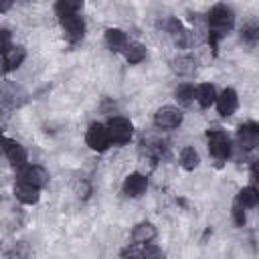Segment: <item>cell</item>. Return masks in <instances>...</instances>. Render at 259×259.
I'll list each match as a JSON object with an SVG mask.
<instances>
[{
  "instance_id": "1",
  "label": "cell",
  "mask_w": 259,
  "mask_h": 259,
  "mask_svg": "<svg viewBox=\"0 0 259 259\" xmlns=\"http://www.w3.org/2000/svg\"><path fill=\"white\" fill-rule=\"evenodd\" d=\"M233 24H235V14L229 6L217 4L210 8V12H208V42L212 49H217L219 40L223 36H227V32L233 28Z\"/></svg>"
},
{
  "instance_id": "2",
  "label": "cell",
  "mask_w": 259,
  "mask_h": 259,
  "mask_svg": "<svg viewBox=\"0 0 259 259\" xmlns=\"http://www.w3.org/2000/svg\"><path fill=\"white\" fill-rule=\"evenodd\" d=\"M206 138H208V152H210V156L217 158V160H227L229 154H231V142H229L227 134L221 127H212V130H208Z\"/></svg>"
},
{
  "instance_id": "3",
  "label": "cell",
  "mask_w": 259,
  "mask_h": 259,
  "mask_svg": "<svg viewBox=\"0 0 259 259\" xmlns=\"http://www.w3.org/2000/svg\"><path fill=\"white\" fill-rule=\"evenodd\" d=\"M85 142L91 150L95 152H105L111 144V138H109V130L107 125L103 123H91L87 127V134H85Z\"/></svg>"
},
{
  "instance_id": "4",
  "label": "cell",
  "mask_w": 259,
  "mask_h": 259,
  "mask_svg": "<svg viewBox=\"0 0 259 259\" xmlns=\"http://www.w3.org/2000/svg\"><path fill=\"white\" fill-rule=\"evenodd\" d=\"M107 130H109L111 144H117V146L127 144L134 136V127L125 117H111L107 121Z\"/></svg>"
},
{
  "instance_id": "5",
  "label": "cell",
  "mask_w": 259,
  "mask_h": 259,
  "mask_svg": "<svg viewBox=\"0 0 259 259\" xmlns=\"http://www.w3.org/2000/svg\"><path fill=\"white\" fill-rule=\"evenodd\" d=\"M2 144H4L2 150H4V154H6V160H8V164H10L12 168L22 170L24 166H28V164H26V162H28V152H26L24 146H20L18 142H14V140H10V138H4Z\"/></svg>"
},
{
  "instance_id": "6",
  "label": "cell",
  "mask_w": 259,
  "mask_h": 259,
  "mask_svg": "<svg viewBox=\"0 0 259 259\" xmlns=\"http://www.w3.org/2000/svg\"><path fill=\"white\" fill-rule=\"evenodd\" d=\"M154 123L160 130H174L182 123V111L174 105H164L154 113Z\"/></svg>"
},
{
  "instance_id": "7",
  "label": "cell",
  "mask_w": 259,
  "mask_h": 259,
  "mask_svg": "<svg viewBox=\"0 0 259 259\" xmlns=\"http://www.w3.org/2000/svg\"><path fill=\"white\" fill-rule=\"evenodd\" d=\"M61 28L65 32V36L71 40V42H77L83 38L85 34V20L83 16L79 14H69V16H63L61 18Z\"/></svg>"
},
{
  "instance_id": "8",
  "label": "cell",
  "mask_w": 259,
  "mask_h": 259,
  "mask_svg": "<svg viewBox=\"0 0 259 259\" xmlns=\"http://www.w3.org/2000/svg\"><path fill=\"white\" fill-rule=\"evenodd\" d=\"M18 182H24V184L42 188V186L49 182V172H47L42 166H36V164L24 166L22 170H18Z\"/></svg>"
},
{
  "instance_id": "9",
  "label": "cell",
  "mask_w": 259,
  "mask_h": 259,
  "mask_svg": "<svg viewBox=\"0 0 259 259\" xmlns=\"http://www.w3.org/2000/svg\"><path fill=\"white\" fill-rule=\"evenodd\" d=\"M237 105H239V97H237V91L231 87L223 89L221 95L217 97V111L221 117H231L237 111Z\"/></svg>"
},
{
  "instance_id": "10",
  "label": "cell",
  "mask_w": 259,
  "mask_h": 259,
  "mask_svg": "<svg viewBox=\"0 0 259 259\" xmlns=\"http://www.w3.org/2000/svg\"><path fill=\"white\" fill-rule=\"evenodd\" d=\"M121 188H123V194H125V196L138 198V196H142V194L146 192V188H148V178H146L144 174H140V172H132V174L125 176Z\"/></svg>"
},
{
  "instance_id": "11",
  "label": "cell",
  "mask_w": 259,
  "mask_h": 259,
  "mask_svg": "<svg viewBox=\"0 0 259 259\" xmlns=\"http://www.w3.org/2000/svg\"><path fill=\"white\" fill-rule=\"evenodd\" d=\"M237 138H239V144L245 148V150H253V148H259V123H243L239 125L237 130Z\"/></svg>"
},
{
  "instance_id": "12",
  "label": "cell",
  "mask_w": 259,
  "mask_h": 259,
  "mask_svg": "<svg viewBox=\"0 0 259 259\" xmlns=\"http://www.w3.org/2000/svg\"><path fill=\"white\" fill-rule=\"evenodd\" d=\"M24 59H26V51H24V47H20V45H14V47L8 49L6 53H2V65H4L2 69H4V73H10V71L18 69Z\"/></svg>"
},
{
  "instance_id": "13",
  "label": "cell",
  "mask_w": 259,
  "mask_h": 259,
  "mask_svg": "<svg viewBox=\"0 0 259 259\" xmlns=\"http://www.w3.org/2000/svg\"><path fill=\"white\" fill-rule=\"evenodd\" d=\"M14 196H16L22 204H36L38 198H40V188L30 186V184H24V182H18V184L14 186Z\"/></svg>"
},
{
  "instance_id": "14",
  "label": "cell",
  "mask_w": 259,
  "mask_h": 259,
  "mask_svg": "<svg viewBox=\"0 0 259 259\" xmlns=\"http://www.w3.org/2000/svg\"><path fill=\"white\" fill-rule=\"evenodd\" d=\"M105 45L109 51H125V47L130 42H127V36L121 28H107L105 30Z\"/></svg>"
},
{
  "instance_id": "15",
  "label": "cell",
  "mask_w": 259,
  "mask_h": 259,
  "mask_svg": "<svg viewBox=\"0 0 259 259\" xmlns=\"http://www.w3.org/2000/svg\"><path fill=\"white\" fill-rule=\"evenodd\" d=\"M154 237H156V227L152 223H148V221L138 223L134 227V231H132V239L136 243H150Z\"/></svg>"
},
{
  "instance_id": "16",
  "label": "cell",
  "mask_w": 259,
  "mask_h": 259,
  "mask_svg": "<svg viewBox=\"0 0 259 259\" xmlns=\"http://www.w3.org/2000/svg\"><path fill=\"white\" fill-rule=\"evenodd\" d=\"M235 202H237L239 206H243V208H253V206L259 204V190L253 188V186H245V188L239 190Z\"/></svg>"
},
{
  "instance_id": "17",
  "label": "cell",
  "mask_w": 259,
  "mask_h": 259,
  "mask_svg": "<svg viewBox=\"0 0 259 259\" xmlns=\"http://www.w3.org/2000/svg\"><path fill=\"white\" fill-rule=\"evenodd\" d=\"M217 89L210 83H202L200 87H196V101L200 107H210L212 103H217Z\"/></svg>"
},
{
  "instance_id": "18",
  "label": "cell",
  "mask_w": 259,
  "mask_h": 259,
  "mask_svg": "<svg viewBox=\"0 0 259 259\" xmlns=\"http://www.w3.org/2000/svg\"><path fill=\"white\" fill-rule=\"evenodd\" d=\"M194 69H196V61L188 55H180L172 61V71L176 75H192Z\"/></svg>"
},
{
  "instance_id": "19",
  "label": "cell",
  "mask_w": 259,
  "mask_h": 259,
  "mask_svg": "<svg viewBox=\"0 0 259 259\" xmlns=\"http://www.w3.org/2000/svg\"><path fill=\"white\" fill-rule=\"evenodd\" d=\"M146 47L142 45V42H130L127 47H125V51H123V57H125V61L127 63H132V65H136V63H142L144 59H146Z\"/></svg>"
},
{
  "instance_id": "20",
  "label": "cell",
  "mask_w": 259,
  "mask_h": 259,
  "mask_svg": "<svg viewBox=\"0 0 259 259\" xmlns=\"http://www.w3.org/2000/svg\"><path fill=\"white\" fill-rule=\"evenodd\" d=\"M174 97H176L178 103L190 105V103L196 99V87L190 85V83H182V85H178V87L174 89Z\"/></svg>"
},
{
  "instance_id": "21",
  "label": "cell",
  "mask_w": 259,
  "mask_h": 259,
  "mask_svg": "<svg viewBox=\"0 0 259 259\" xmlns=\"http://www.w3.org/2000/svg\"><path fill=\"white\" fill-rule=\"evenodd\" d=\"M198 164H200V158H198V152L192 148V146H186V148H182V152H180V166L184 168V170H194V168H198Z\"/></svg>"
},
{
  "instance_id": "22",
  "label": "cell",
  "mask_w": 259,
  "mask_h": 259,
  "mask_svg": "<svg viewBox=\"0 0 259 259\" xmlns=\"http://www.w3.org/2000/svg\"><path fill=\"white\" fill-rule=\"evenodd\" d=\"M81 8H83V2H73V0H59L55 4V12L59 14V18L69 14H79Z\"/></svg>"
},
{
  "instance_id": "23",
  "label": "cell",
  "mask_w": 259,
  "mask_h": 259,
  "mask_svg": "<svg viewBox=\"0 0 259 259\" xmlns=\"http://www.w3.org/2000/svg\"><path fill=\"white\" fill-rule=\"evenodd\" d=\"M241 38H243L245 42H249V45L257 42V40H259V24H249V26H245V28L241 30Z\"/></svg>"
},
{
  "instance_id": "24",
  "label": "cell",
  "mask_w": 259,
  "mask_h": 259,
  "mask_svg": "<svg viewBox=\"0 0 259 259\" xmlns=\"http://www.w3.org/2000/svg\"><path fill=\"white\" fill-rule=\"evenodd\" d=\"M144 259H166V253L160 249V247H156V245H148V247H144Z\"/></svg>"
},
{
  "instance_id": "25",
  "label": "cell",
  "mask_w": 259,
  "mask_h": 259,
  "mask_svg": "<svg viewBox=\"0 0 259 259\" xmlns=\"http://www.w3.org/2000/svg\"><path fill=\"white\" fill-rule=\"evenodd\" d=\"M233 219H235V225L243 227V223H245V212H243V206H239L237 202L233 204Z\"/></svg>"
},
{
  "instance_id": "26",
  "label": "cell",
  "mask_w": 259,
  "mask_h": 259,
  "mask_svg": "<svg viewBox=\"0 0 259 259\" xmlns=\"http://www.w3.org/2000/svg\"><path fill=\"white\" fill-rule=\"evenodd\" d=\"M0 36H2V45H0V51H2V53H6L8 49H12V47H10V30L2 28V30H0Z\"/></svg>"
},
{
  "instance_id": "27",
  "label": "cell",
  "mask_w": 259,
  "mask_h": 259,
  "mask_svg": "<svg viewBox=\"0 0 259 259\" xmlns=\"http://www.w3.org/2000/svg\"><path fill=\"white\" fill-rule=\"evenodd\" d=\"M121 259H144V253H138V251H125Z\"/></svg>"
},
{
  "instance_id": "28",
  "label": "cell",
  "mask_w": 259,
  "mask_h": 259,
  "mask_svg": "<svg viewBox=\"0 0 259 259\" xmlns=\"http://www.w3.org/2000/svg\"><path fill=\"white\" fill-rule=\"evenodd\" d=\"M251 172H253V178L259 182V160H255V162H253V168H251Z\"/></svg>"
}]
</instances>
